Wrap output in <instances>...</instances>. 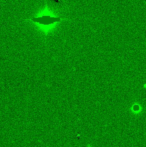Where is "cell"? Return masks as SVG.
<instances>
[{
    "label": "cell",
    "mask_w": 146,
    "mask_h": 147,
    "mask_svg": "<svg viewBox=\"0 0 146 147\" xmlns=\"http://www.w3.org/2000/svg\"><path fill=\"white\" fill-rule=\"evenodd\" d=\"M33 21H36L40 24H51L53 22H57L60 20V17H53V16H40V17L37 18H33Z\"/></svg>",
    "instance_id": "obj_1"
}]
</instances>
